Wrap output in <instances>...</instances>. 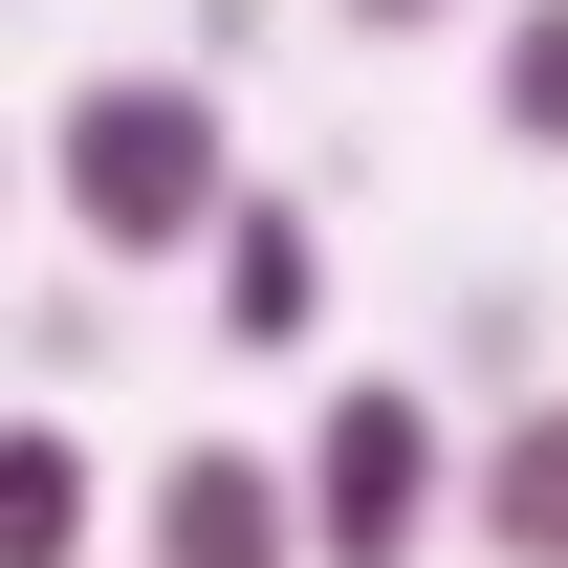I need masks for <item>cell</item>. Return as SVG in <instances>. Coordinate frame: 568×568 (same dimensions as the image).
Wrapping results in <instances>:
<instances>
[{"mask_svg":"<svg viewBox=\"0 0 568 568\" xmlns=\"http://www.w3.org/2000/svg\"><path fill=\"white\" fill-rule=\"evenodd\" d=\"M132 568H306V503H284L263 437H175L132 481Z\"/></svg>","mask_w":568,"mask_h":568,"instance_id":"obj_3","label":"cell"},{"mask_svg":"<svg viewBox=\"0 0 568 568\" xmlns=\"http://www.w3.org/2000/svg\"><path fill=\"white\" fill-rule=\"evenodd\" d=\"M351 44H437V22H481V0H328Z\"/></svg>","mask_w":568,"mask_h":568,"instance_id":"obj_8","label":"cell"},{"mask_svg":"<svg viewBox=\"0 0 568 568\" xmlns=\"http://www.w3.org/2000/svg\"><path fill=\"white\" fill-rule=\"evenodd\" d=\"M0 197H22V153H0Z\"/></svg>","mask_w":568,"mask_h":568,"instance_id":"obj_9","label":"cell"},{"mask_svg":"<svg viewBox=\"0 0 568 568\" xmlns=\"http://www.w3.org/2000/svg\"><path fill=\"white\" fill-rule=\"evenodd\" d=\"M44 197H67L88 263H197V219L241 197V110H219V67H88L67 132H44Z\"/></svg>","mask_w":568,"mask_h":568,"instance_id":"obj_1","label":"cell"},{"mask_svg":"<svg viewBox=\"0 0 568 568\" xmlns=\"http://www.w3.org/2000/svg\"><path fill=\"white\" fill-rule=\"evenodd\" d=\"M481 110H503V153L568 175V0H503V22H481Z\"/></svg>","mask_w":568,"mask_h":568,"instance_id":"obj_7","label":"cell"},{"mask_svg":"<svg viewBox=\"0 0 568 568\" xmlns=\"http://www.w3.org/2000/svg\"><path fill=\"white\" fill-rule=\"evenodd\" d=\"M284 503H306V568H416L437 525H459L437 394H416V372H351V394L306 416V459H284Z\"/></svg>","mask_w":568,"mask_h":568,"instance_id":"obj_2","label":"cell"},{"mask_svg":"<svg viewBox=\"0 0 568 568\" xmlns=\"http://www.w3.org/2000/svg\"><path fill=\"white\" fill-rule=\"evenodd\" d=\"M110 547V459L67 416H0V568H88Z\"/></svg>","mask_w":568,"mask_h":568,"instance_id":"obj_6","label":"cell"},{"mask_svg":"<svg viewBox=\"0 0 568 568\" xmlns=\"http://www.w3.org/2000/svg\"><path fill=\"white\" fill-rule=\"evenodd\" d=\"M197 284H219V351H306V328H328V241H306V197L241 175V197L197 219Z\"/></svg>","mask_w":568,"mask_h":568,"instance_id":"obj_4","label":"cell"},{"mask_svg":"<svg viewBox=\"0 0 568 568\" xmlns=\"http://www.w3.org/2000/svg\"><path fill=\"white\" fill-rule=\"evenodd\" d=\"M459 547L568 568V394H503V437H459Z\"/></svg>","mask_w":568,"mask_h":568,"instance_id":"obj_5","label":"cell"}]
</instances>
